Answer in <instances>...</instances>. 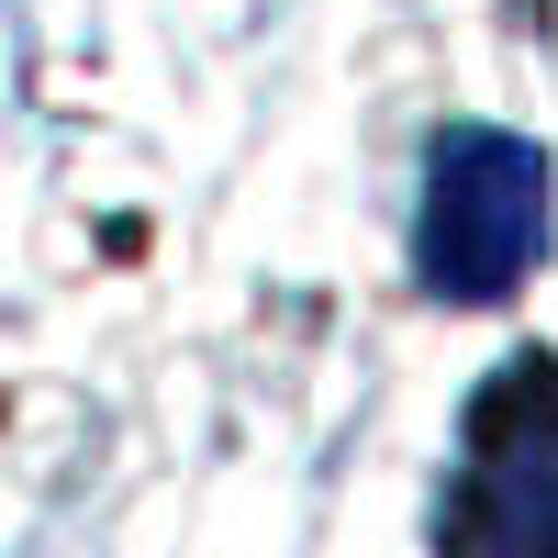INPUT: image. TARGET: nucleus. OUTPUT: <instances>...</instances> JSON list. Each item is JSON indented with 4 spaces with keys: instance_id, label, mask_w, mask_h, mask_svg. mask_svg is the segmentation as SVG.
I'll return each instance as SVG.
<instances>
[{
    "instance_id": "nucleus-1",
    "label": "nucleus",
    "mask_w": 558,
    "mask_h": 558,
    "mask_svg": "<svg viewBox=\"0 0 558 558\" xmlns=\"http://www.w3.org/2000/svg\"><path fill=\"white\" fill-rule=\"evenodd\" d=\"M547 146L502 123H447L425 146V202H413V279L436 302H514L547 257Z\"/></svg>"
},
{
    "instance_id": "nucleus-2",
    "label": "nucleus",
    "mask_w": 558,
    "mask_h": 558,
    "mask_svg": "<svg viewBox=\"0 0 558 558\" xmlns=\"http://www.w3.org/2000/svg\"><path fill=\"white\" fill-rule=\"evenodd\" d=\"M458 536L502 547H558V357L525 347L492 368V391L470 402V502Z\"/></svg>"
}]
</instances>
